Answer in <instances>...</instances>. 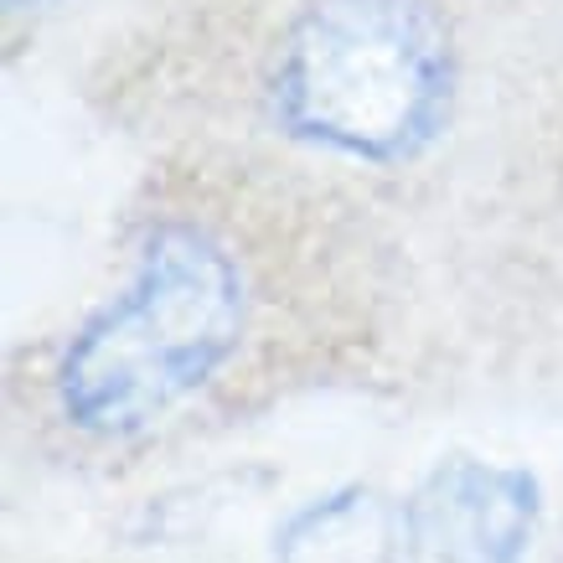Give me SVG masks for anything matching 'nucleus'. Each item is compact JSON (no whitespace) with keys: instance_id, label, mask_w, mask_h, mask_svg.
Segmentation results:
<instances>
[{"instance_id":"obj_1","label":"nucleus","mask_w":563,"mask_h":563,"mask_svg":"<svg viewBox=\"0 0 563 563\" xmlns=\"http://www.w3.org/2000/svg\"><path fill=\"white\" fill-rule=\"evenodd\" d=\"M429 295L404 218L362 181L258 140H166L120 222L114 285L52 346V419L135 450L222 388L377 342Z\"/></svg>"},{"instance_id":"obj_2","label":"nucleus","mask_w":563,"mask_h":563,"mask_svg":"<svg viewBox=\"0 0 563 563\" xmlns=\"http://www.w3.org/2000/svg\"><path fill=\"white\" fill-rule=\"evenodd\" d=\"M228 84L181 135L258 140L362 181L424 172L461 140L486 42L461 0H249Z\"/></svg>"},{"instance_id":"obj_3","label":"nucleus","mask_w":563,"mask_h":563,"mask_svg":"<svg viewBox=\"0 0 563 563\" xmlns=\"http://www.w3.org/2000/svg\"><path fill=\"white\" fill-rule=\"evenodd\" d=\"M450 202L465 212L461 249L471 285H507L522 258L538 295H563V26L543 47L481 57L476 99L450 145ZM528 285V295H532Z\"/></svg>"},{"instance_id":"obj_4","label":"nucleus","mask_w":563,"mask_h":563,"mask_svg":"<svg viewBox=\"0 0 563 563\" xmlns=\"http://www.w3.org/2000/svg\"><path fill=\"white\" fill-rule=\"evenodd\" d=\"M404 512L419 553L434 563H522L543 496L522 465L450 455L419 481Z\"/></svg>"},{"instance_id":"obj_5","label":"nucleus","mask_w":563,"mask_h":563,"mask_svg":"<svg viewBox=\"0 0 563 563\" xmlns=\"http://www.w3.org/2000/svg\"><path fill=\"white\" fill-rule=\"evenodd\" d=\"M409 512L373 492L316 496L279 532V563H409Z\"/></svg>"},{"instance_id":"obj_6","label":"nucleus","mask_w":563,"mask_h":563,"mask_svg":"<svg viewBox=\"0 0 563 563\" xmlns=\"http://www.w3.org/2000/svg\"><path fill=\"white\" fill-rule=\"evenodd\" d=\"M36 5H47V0H5V16L16 21V16H26V11H36Z\"/></svg>"}]
</instances>
